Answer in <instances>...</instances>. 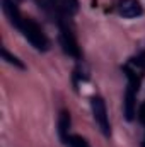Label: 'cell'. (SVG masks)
Segmentation results:
<instances>
[{
    "label": "cell",
    "mask_w": 145,
    "mask_h": 147,
    "mask_svg": "<svg viewBox=\"0 0 145 147\" xmlns=\"http://www.w3.org/2000/svg\"><path fill=\"white\" fill-rule=\"evenodd\" d=\"M21 33L26 38L31 46H34L38 51H48L50 50V41L44 34V31L41 29V26L33 19H24L22 26H21Z\"/></svg>",
    "instance_id": "obj_1"
},
{
    "label": "cell",
    "mask_w": 145,
    "mask_h": 147,
    "mask_svg": "<svg viewBox=\"0 0 145 147\" xmlns=\"http://www.w3.org/2000/svg\"><path fill=\"white\" fill-rule=\"evenodd\" d=\"M91 110H92V116L96 125L99 127V130L103 132L104 137L111 135V125H109V116L108 110H106V103L101 96H92L91 98Z\"/></svg>",
    "instance_id": "obj_2"
},
{
    "label": "cell",
    "mask_w": 145,
    "mask_h": 147,
    "mask_svg": "<svg viewBox=\"0 0 145 147\" xmlns=\"http://www.w3.org/2000/svg\"><path fill=\"white\" fill-rule=\"evenodd\" d=\"M58 26H60V45L63 51L73 58H80V50H79V45H77V39L73 36L72 29L65 24V21H62Z\"/></svg>",
    "instance_id": "obj_3"
},
{
    "label": "cell",
    "mask_w": 145,
    "mask_h": 147,
    "mask_svg": "<svg viewBox=\"0 0 145 147\" xmlns=\"http://www.w3.org/2000/svg\"><path fill=\"white\" fill-rule=\"evenodd\" d=\"M48 3L53 9V12L56 14V17L60 19L58 24L65 17H72L79 10V0H48Z\"/></svg>",
    "instance_id": "obj_4"
},
{
    "label": "cell",
    "mask_w": 145,
    "mask_h": 147,
    "mask_svg": "<svg viewBox=\"0 0 145 147\" xmlns=\"http://www.w3.org/2000/svg\"><path fill=\"white\" fill-rule=\"evenodd\" d=\"M116 10L119 16L126 19H135L144 14V7L138 0H118L116 2Z\"/></svg>",
    "instance_id": "obj_5"
},
{
    "label": "cell",
    "mask_w": 145,
    "mask_h": 147,
    "mask_svg": "<svg viewBox=\"0 0 145 147\" xmlns=\"http://www.w3.org/2000/svg\"><path fill=\"white\" fill-rule=\"evenodd\" d=\"M2 10H3V14H5V17L9 19V22H10L15 29L21 31V26H22L24 17L21 16V10H19V7L15 5V2H14V0H2Z\"/></svg>",
    "instance_id": "obj_6"
},
{
    "label": "cell",
    "mask_w": 145,
    "mask_h": 147,
    "mask_svg": "<svg viewBox=\"0 0 145 147\" xmlns=\"http://www.w3.org/2000/svg\"><path fill=\"white\" fill-rule=\"evenodd\" d=\"M68 130H70V113L63 110L58 116V134H60V139H62L63 144H67L68 139H70Z\"/></svg>",
    "instance_id": "obj_7"
},
{
    "label": "cell",
    "mask_w": 145,
    "mask_h": 147,
    "mask_svg": "<svg viewBox=\"0 0 145 147\" xmlns=\"http://www.w3.org/2000/svg\"><path fill=\"white\" fill-rule=\"evenodd\" d=\"M2 57H3V60H5V62H9L10 65H15V67H19V69H26V67H24V63H22L17 57L10 55V53L7 51V48H5V46H2Z\"/></svg>",
    "instance_id": "obj_8"
},
{
    "label": "cell",
    "mask_w": 145,
    "mask_h": 147,
    "mask_svg": "<svg viewBox=\"0 0 145 147\" xmlns=\"http://www.w3.org/2000/svg\"><path fill=\"white\" fill-rule=\"evenodd\" d=\"M67 146L68 147H89V144H87V140H85L84 137H80V135H70Z\"/></svg>",
    "instance_id": "obj_9"
},
{
    "label": "cell",
    "mask_w": 145,
    "mask_h": 147,
    "mask_svg": "<svg viewBox=\"0 0 145 147\" xmlns=\"http://www.w3.org/2000/svg\"><path fill=\"white\" fill-rule=\"evenodd\" d=\"M142 147H145V139H144V142H142Z\"/></svg>",
    "instance_id": "obj_10"
}]
</instances>
